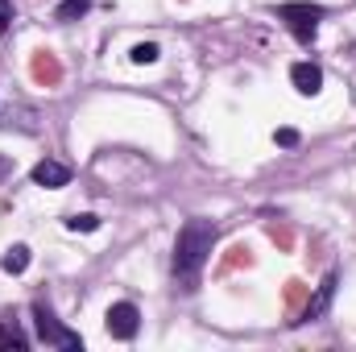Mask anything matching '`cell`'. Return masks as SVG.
Returning a JSON list of instances; mask_svg holds the SVG:
<instances>
[{
	"label": "cell",
	"instance_id": "obj_1",
	"mask_svg": "<svg viewBox=\"0 0 356 352\" xmlns=\"http://www.w3.org/2000/svg\"><path fill=\"white\" fill-rule=\"evenodd\" d=\"M216 224L211 220H186L178 228V241H175V278H182L186 286L203 273V265L216 249Z\"/></svg>",
	"mask_w": 356,
	"mask_h": 352
},
{
	"label": "cell",
	"instance_id": "obj_2",
	"mask_svg": "<svg viewBox=\"0 0 356 352\" xmlns=\"http://www.w3.org/2000/svg\"><path fill=\"white\" fill-rule=\"evenodd\" d=\"M33 328H38V336H42V344H50V349H71V352H79L83 349V340L75 336V332H67L58 319H54V311L50 307H33Z\"/></svg>",
	"mask_w": 356,
	"mask_h": 352
},
{
	"label": "cell",
	"instance_id": "obj_3",
	"mask_svg": "<svg viewBox=\"0 0 356 352\" xmlns=\"http://www.w3.org/2000/svg\"><path fill=\"white\" fill-rule=\"evenodd\" d=\"M277 17L290 25V33L307 46V42H315V29H319V17H323V8L319 4H282L277 8Z\"/></svg>",
	"mask_w": 356,
	"mask_h": 352
},
{
	"label": "cell",
	"instance_id": "obj_4",
	"mask_svg": "<svg viewBox=\"0 0 356 352\" xmlns=\"http://www.w3.org/2000/svg\"><path fill=\"white\" fill-rule=\"evenodd\" d=\"M104 323H108V336L112 340H133L137 328H141V311L133 303H112L108 315H104Z\"/></svg>",
	"mask_w": 356,
	"mask_h": 352
},
{
	"label": "cell",
	"instance_id": "obj_5",
	"mask_svg": "<svg viewBox=\"0 0 356 352\" xmlns=\"http://www.w3.org/2000/svg\"><path fill=\"white\" fill-rule=\"evenodd\" d=\"M290 83L298 88V95H319L323 91V71L315 63H294L290 67Z\"/></svg>",
	"mask_w": 356,
	"mask_h": 352
},
{
	"label": "cell",
	"instance_id": "obj_6",
	"mask_svg": "<svg viewBox=\"0 0 356 352\" xmlns=\"http://www.w3.org/2000/svg\"><path fill=\"white\" fill-rule=\"evenodd\" d=\"M33 182H38V186H46V191H58V186H67V182H71V170H67L63 162L46 158V162H38V166H33Z\"/></svg>",
	"mask_w": 356,
	"mask_h": 352
},
{
	"label": "cell",
	"instance_id": "obj_7",
	"mask_svg": "<svg viewBox=\"0 0 356 352\" xmlns=\"http://www.w3.org/2000/svg\"><path fill=\"white\" fill-rule=\"evenodd\" d=\"M25 349H29L25 332H21L13 319H0V352H25Z\"/></svg>",
	"mask_w": 356,
	"mask_h": 352
},
{
	"label": "cell",
	"instance_id": "obj_8",
	"mask_svg": "<svg viewBox=\"0 0 356 352\" xmlns=\"http://www.w3.org/2000/svg\"><path fill=\"white\" fill-rule=\"evenodd\" d=\"M332 294H336V273H327V278H323V286H319V294H315V303H307V315H302V319H319V315L327 311V303H332Z\"/></svg>",
	"mask_w": 356,
	"mask_h": 352
},
{
	"label": "cell",
	"instance_id": "obj_9",
	"mask_svg": "<svg viewBox=\"0 0 356 352\" xmlns=\"http://www.w3.org/2000/svg\"><path fill=\"white\" fill-rule=\"evenodd\" d=\"M0 269H4V273H25V269H29V249H25V245H13V249L0 257Z\"/></svg>",
	"mask_w": 356,
	"mask_h": 352
},
{
	"label": "cell",
	"instance_id": "obj_10",
	"mask_svg": "<svg viewBox=\"0 0 356 352\" xmlns=\"http://www.w3.org/2000/svg\"><path fill=\"white\" fill-rule=\"evenodd\" d=\"M158 54H162V50H158V42H137V46L129 50V58H133L137 67H149V63H158Z\"/></svg>",
	"mask_w": 356,
	"mask_h": 352
},
{
	"label": "cell",
	"instance_id": "obj_11",
	"mask_svg": "<svg viewBox=\"0 0 356 352\" xmlns=\"http://www.w3.org/2000/svg\"><path fill=\"white\" fill-rule=\"evenodd\" d=\"M88 8H91V0H63L54 17H58V21H79V17H83Z\"/></svg>",
	"mask_w": 356,
	"mask_h": 352
},
{
	"label": "cell",
	"instance_id": "obj_12",
	"mask_svg": "<svg viewBox=\"0 0 356 352\" xmlns=\"http://www.w3.org/2000/svg\"><path fill=\"white\" fill-rule=\"evenodd\" d=\"M67 228H71V232H95V228H99V216H91V211L71 216V220H67Z\"/></svg>",
	"mask_w": 356,
	"mask_h": 352
},
{
	"label": "cell",
	"instance_id": "obj_13",
	"mask_svg": "<svg viewBox=\"0 0 356 352\" xmlns=\"http://www.w3.org/2000/svg\"><path fill=\"white\" fill-rule=\"evenodd\" d=\"M273 141H277L282 150H294L302 137H298V129H277V133H273Z\"/></svg>",
	"mask_w": 356,
	"mask_h": 352
},
{
	"label": "cell",
	"instance_id": "obj_14",
	"mask_svg": "<svg viewBox=\"0 0 356 352\" xmlns=\"http://www.w3.org/2000/svg\"><path fill=\"white\" fill-rule=\"evenodd\" d=\"M8 25H13V0H0V38L8 33Z\"/></svg>",
	"mask_w": 356,
	"mask_h": 352
}]
</instances>
